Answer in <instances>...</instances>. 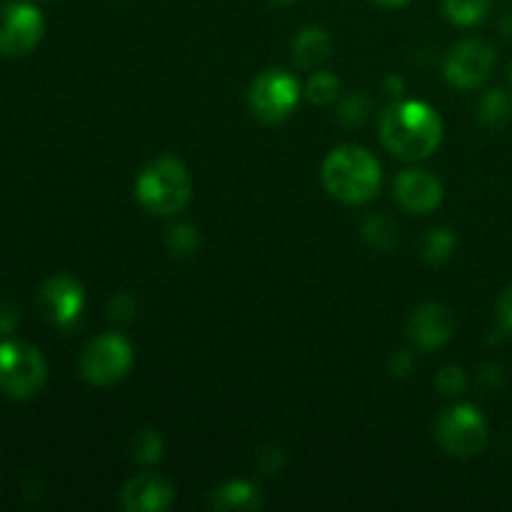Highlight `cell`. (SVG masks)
I'll use <instances>...</instances> for the list:
<instances>
[{
  "label": "cell",
  "instance_id": "277c9868",
  "mask_svg": "<svg viewBox=\"0 0 512 512\" xmlns=\"http://www.w3.org/2000/svg\"><path fill=\"white\" fill-rule=\"evenodd\" d=\"M48 378V365L38 348L23 340L0 343V390L10 398H33Z\"/></svg>",
  "mask_w": 512,
  "mask_h": 512
},
{
  "label": "cell",
  "instance_id": "44dd1931",
  "mask_svg": "<svg viewBox=\"0 0 512 512\" xmlns=\"http://www.w3.org/2000/svg\"><path fill=\"white\" fill-rule=\"evenodd\" d=\"M363 233L368 238L370 245H375L378 250H390L395 243V228L390 220L380 218V215H373V218L365 220Z\"/></svg>",
  "mask_w": 512,
  "mask_h": 512
},
{
  "label": "cell",
  "instance_id": "52a82bcc",
  "mask_svg": "<svg viewBox=\"0 0 512 512\" xmlns=\"http://www.w3.org/2000/svg\"><path fill=\"white\" fill-rule=\"evenodd\" d=\"M300 98V85L285 70H268L250 85V108L265 123H280L295 110Z\"/></svg>",
  "mask_w": 512,
  "mask_h": 512
},
{
  "label": "cell",
  "instance_id": "8992f818",
  "mask_svg": "<svg viewBox=\"0 0 512 512\" xmlns=\"http://www.w3.org/2000/svg\"><path fill=\"white\" fill-rule=\"evenodd\" d=\"M438 440L455 458H473L488 440V425L473 405H455L438 420Z\"/></svg>",
  "mask_w": 512,
  "mask_h": 512
},
{
  "label": "cell",
  "instance_id": "603a6c76",
  "mask_svg": "<svg viewBox=\"0 0 512 512\" xmlns=\"http://www.w3.org/2000/svg\"><path fill=\"white\" fill-rule=\"evenodd\" d=\"M368 113H370V98L365 93L348 95V98H343V103H340V108H338L340 123H345V125L365 123Z\"/></svg>",
  "mask_w": 512,
  "mask_h": 512
},
{
  "label": "cell",
  "instance_id": "4dcf8cb0",
  "mask_svg": "<svg viewBox=\"0 0 512 512\" xmlns=\"http://www.w3.org/2000/svg\"><path fill=\"white\" fill-rule=\"evenodd\" d=\"M503 30H505V35H508V38H512V13H508L503 18Z\"/></svg>",
  "mask_w": 512,
  "mask_h": 512
},
{
  "label": "cell",
  "instance_id": "6da1fadb",
  "mask_svg": "<svg viewBox=\"0 0 512 512\" xmlns=\"http://www.w3.org/2000/svg\"><path fill=\"white\" fill-rule=\"evenodd\" d=\"M380 138L385 148L403 160L428 158L443 138V120L420 100L393 103L380 120Z\"/></svg>",
  "mask_w": 512,
  "mask_h": 512
},
{
  "label": "cell",
  "instance_id": "30bf717a",
  "mask_svg": "<svg viewBox=\"0 0 512 512\" xmlns=\"http://www.w3.org/2000/svg\"><path fill=\"white\" fill-rule=\"evenodd\" d=\"M40 310L45 313V318L55 325H73L80 318L85 305L83 285L78 280L68 278V275H53L50 280H45L43 288L38 293Z\"/></svg>",
  "mask_w": 512,
  "mask_h": 512
},
{
  "label": "cell",
  "instance_id": "d4e9b609",
  "mask_svg": "<svg viewBox=\"0 0 512 512\" xmlns=\"http://www.w3.org/2000/svg\"><path fill=\"white\" fill-rule=\"evenodd\" d=\"M498 318H500V325H503L505 333L512 335V285L510 288H505V293L500 295Z\"/></svg>",
  "mask_w": 512,
  "mask_h": 512
},
{
  "label": "cell",
  "instance_id": "2e32d148",
  "mask_svg": "<svg viewBox=\"0 0 512 512\" xmlns=\"http://www.w3.org/2000/svg\"><path fill=\"white\" fill-rule=\"evenodd\" d=\"M445 15L450 18V23L455 25H468L480 23L485 15L493 8V0H445Z\"/></svg>",
  "mask_w": 512,
  "mask_h": 512
},
{
  "label": "cell",
  "instance_id": "ba28073f",
  "mask_svg": "<svg viewBox=\"0 0 512 512\" xmlns=\"http://www.w3.org/2000/svg\"><path fill=\"white\" fill-rule=\"evenodd\" d=\"M45 30V20L35 5L25 0H13V3L0 8V53L10 58L28 55L35 45L40 43Z\"/></svg>",
  "mask_w": 512,
  "mask_h": 512
},
{
  "label": "cell",
  "instance_id": "cb8c5ba5",
  "mask_svg": "<svg viewBox=\"0 0 512 512\" xmlns=\"http://www.w3.org/2000/svg\"><path fill=\"white\" fill-rule=\"evenodd\" d=\"M435 385L443 395H460L465 390V373L458 365H445L435 378Z\"/></svg>",
  "mask_w": 512,
  "mask_h": 512
},
{
  "label": "cell",
  "instance_id": "9a60e30c",
  "mask_svg": "<svg viewBox=\"0 0 512 512\" xmlns=\"http://www.w3.org/2000/svg\"><path fill=\"white\" fill-rule=\"evenodd\" d=\"M210 505L218 510H258L263 500H260L255 485L245 483V480H230L223 488L215 490Z\"/></svg>",
  "mask_w": 512,
  "mask_h": 512
},
{
  "label": "cell",
  "instance_id": "484cf974",
  "mask_svg": "<svg viewBox=\"0 0 512 512\" xmlns=\"http://www.w3.org/2000/svg\"><path fill=\"white\" fill-rule=\"evenodd\" d=\"M135 310V303L130 295H118V298L113 300V305H110V318L115 320H130V313Z\"/></svg>",
  "mask_w": 512,
  "mask_h": 512
},
{
  "label": "cell",
  "instance_id": "3957f363",
  "mask_svg": "<svg viewBox=\"0 0 512 512\" xmlns=\"http://www.w3.org/2000/svg\"><path fill=\"white\" fill-rule=\"evenodd\" d=\"M135 195L148 213L175 215L190 200V175L175 158H158L138 175Z\"/></svg>",
  "mask_w": 512,
  "mask_h": 512
},
{
  "label": "cell",
  "instance_id": "5bb4252c",
  "mask_svg": "<svg viewBox=\"0 0 512 512\" xmlns=\"http://www.w3.org/2000/svg\"><path fill=\"white\" fill-rule=\"evenodd\" d=\"M295 50V60H298L300 68L305 70H315L318 65H323L330 55V35L325 33L323 28H305L303 33L295 38L293 43Z\"/></svg>",
  "mask_w": 512,
  "mask_h": 512
},
{
  "label": "cell",
  "instance_id": "7a4b0ae2",
  "mask_svg": "<svg viewBox=\"0 0 512 512\" xmlns=\"http://www.w3.org/2000/svg\"><path fill=\"white\" fill-rule=\"evenodd\" d=\"M323 183L328 193L343 203H368L380 188V165L365 148L343 145L325 158Z\"/></svg>",
  "mask_w": 512,
  "mask_h": 512
},
{
  "label": "cell",
  "instance_id": "4fadbf2b",
  "mask_svg": "<svg viewBox=\"0 0 512 512\" xmlns=\"http://www.w3.org/2000/svg\"><path fill=\"white\" fill-rule=\"evenodd\" d=\"M173 505V485L160 475H138L123 488L128 512H163Z\"/></svg>",
  "mask_w": 512,
  "mask_h": 512
},
{
  "label": "cell",
  "instance_id": "5b68a950",
  "mask_svg": "<svg viewBox=\"0 0 512 512\" xmlns=\"http://www.w3.org/2000/svg\"><path fill=\"white\" fill-rule=\"evenodd\" d=\"M133 365V348L118 333L95 338L80 355V373L93 385H113L125 378Z\"/></svg>",
  "mask_w": 512,
  "mask_h": 512
},
{
  "label": "cell",
  "instance_id": "d6986e66",
  "mask_svg": "<svg viewBox=\"0 0 512 512\" xmlns=\"http://www.w3.org/2000/svg\"><path fill=\"white\" fill-rule=\"evenodd\" d=\"M453 248H455V235L450 233L448 228H435V230H430L428 238H425L423 255L428 263L440 265L450 258Z\"/></svg>",
  "mask_w": 512,
  "mask_h": 512
},
{
  "label": "cell",
  "instance_id": "7402d4cb",
  "mask_svg": "<svg viewBox=\"0 0 512 512\" xmlns=\"http://www.w3.org/2000/svg\"><path fill=\"white\" fill-rule=\"evenodd\" d=\"M195 248H198V230L193 225L180 223L168 233V250L178 258H188Z\"/></svg>",
  "mask_w": 512,
  "mask_h": 512
},
{
  "label": "cell",
  "instance_id": "1f68e13d",
  "mask_svg": "<svg viewBox=\"0 0 512 512\" xmlns=\"http://www.w3.org/2000/svg\"><path fill=\"white\" fill-rule=\"evenodd\" d=\"M278 3H293V0H278Z\"/></svg>",
  "mask_w": 512,
  "mask_h": 512
},
{
  "label": "cell",
  "instance_id": "9c48e42d",
  "mask_svg": "<svg viewBox=\"0 0 512 512\" xmlns=\"http://www.w3.org/2000/svg\"><path fill=\"white\" fill-rule=\"evenodd\" d=\"M495 70V50L485 40H463L445 58V78L463 90L480 88Z\"/></svg>",
  "mask_w": 512,
  "mask_h": 512
},
{
  "label": "cell",
  "instance_id": "f1b7e54d",
  "mask_svg": "<svg viewBox=\"0 0 512 512\" xmlns=\"http://www.w3.org/2000/svg\"><path fill=\"white\" fill-rule=\"evenodd\" d=\"M385 93L393 95V98H395V95L403 93V80H400L398 75H390V78L385 80Z\"/></svg>",
  "mask_w": 512,
  "mask_h": 512
},
{
  "label": "cell",
  "instance_id": "ac0fdd59",
  "mask_svg": "<svg viewBox=\"0 0 512 512\" xmlns=\"http://www.w3.org/2000/svg\"><path fill=\"white\" fill-rule=\"evenodd\" d=\"M130 453H133V460L143 465H153L163 458V440L155 430H140L138 435L130 443Z\"/></svg>",
  "mask_w": 512,
  "mask_h": 512
},
{
  "label": "cell",
  "instance_id": "f546056e",
  "mask_svg": "<svg viewBox=\"0 0 512 512\" xmlns=\"http://www.w3.org/2000/svg\"><path fill=\"white\" fill-rule=\"evenodd\" d=\"M378 5H385V8H400V5L410 3V0H375Z\"/></svg>",
  "mask_w": 512,
  "mask_h": 512
},
{
  "label": "cell",
  "instance_id": "7c38bea8",
  "mask_svg": "<svg viewBox=\"0 0 512 512\" xmlns=\"http://www.w3.org/2000/svg\"><path fill=\"white\" fill-rule=\"evenodd\" d=\"M395 195L408 213H433L443 203V183L425 170H405L395 180Z\"/></svg>",
  "mask_w": 512,
  "mask_h": 512
},
{
  "label": "cell",
  "instance_id": "83f0119b",
  "mask_svg": "<svg viewBox=\"0 0 512 512\" xmlns=\"http://www.w3.org/2000/svg\"><path fill=\"white\" fill-rule=\"evenodd\" d=\"M390 370H393L395 375H400V378H405V375L413 370V358H410L408 353H398L393 358V365H390Z\"/></svg>",
  "mask_w": 512,
  "mask_h": 512
},
{
  "label": "cell",
  "instance_id": "e0dca14e",
  "mask_svg": "<svg viewBox=\"0 0 512 512\" xmlns=\"http://www.w3.org/2000/svg\"><path fill=\"white\" fill-rule=\"evenodd\" d=\"M480 120L490 128H500L512 118V100L508 98L505 90H490V93L483 95L478 108Z\"/></svg>",
  "mask_w": 512,
  "mask_h": 512
},
{
  "label": "cell",
  "instance_id": "8fae6325",
  "mask_svg": "<svg viewBox=\"0 0 512 512\" xmlns=\"http://www.w3.org/2000/svg\"><path fill=\"white\" fill-rule=\"evenodd\" d=\"M455 333V315L443 303H425L413 313L408 335L420 350H435L448 343Z\"/></svg>",
  "mask_w": 512,
  "mask_h": 512
},
{
  "label": "cell",
  "instance_id": "ffe728a7",
  "mask_svg": "<svg viewBox=\"0 0 512 512\" xmlns=\"http://www.w3.org/2000/svg\"><path fill=\"white\" fill-rule=\"evenodd\" d=\"M338 90H340L338 78H335L333 73H328V70H320V73H313V78L308 80L305 93H308V98L313 100V103L325 105L330 103V100L338 98Z\"/></svg>",
  "mask_w": 512,
  "mask_h": 512
},
{
  "label": "cell",
  "instance_id": "4316f807",
  "mask_svg": "<svg viewBox=\"0 0 512 512\" xmlns=\"http://www.w3.org/2000/svg\"><path fill=\"white\" fill-rule=\"evenodd\" d=\"M15 325H18V310H15L13 305L3 303L0 305V335L10 333Z\"/></svg>",
  "mask_w": 512,
  "mask_h": 512
}]
</instances>
